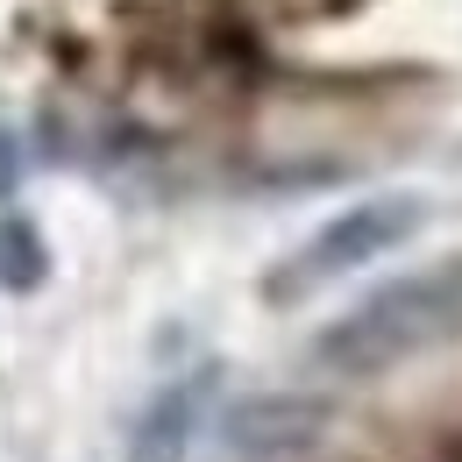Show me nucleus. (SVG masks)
Returning a JSON list of instances; mask_svg holds the SVG:
<instances>
[{"label":"nucleus","mask_w":462,"mask_h":462,"mask_svg":"<svg viewBox=\"0 0 462 462\" xmlns=\"http://www.w3.org/2000/svg\"><path fill=\"white\" fill-rule=\"evenodd\" d=\"M462 335V263H434V271H412V278H392L370 299H356L348 313H335L313 342H306V363L328 370V377H384L427 348L456 342Z\"/></svg>","instance_id":"f257e3e1"},{"label":"nucleus","mask_w":462,"mask_h":462,"mask_svg":"<svg viewBox=\"0 0 462 462\" xmlns=\"http://www.w3.org/2000/svg\"><path fill=\"white\" fill-rule=\"evenodd\" d=\"M427 214H434V207H427L420 192H377V199H356L342 214H328L306 242H291L285 256L263 271V299H271V306H299V299H313V291L342 285L363 263L405 249L412 235L427 228Z\"/></svg>","instance_id":"f03ea898"},{"label":"nucleus","mask_w":462,"mask_h":462,"mask_svg":"<svg viewBox=\"0 0 462 462\" xmlns=\"http://www.w3.org/2000/svg\"><path fill=\"white\" fill-rule=\"evenodd\" d=\"M214 399H221V363H192L171 384H157L150 405L128 420L121 462H185L199 448V434L214 427Z\"/></svg>","instance_id":"7ed1b4c3"},{"label":"nucleus","mask_w":462,"mask_h":462,"mask_svg":"<svg viewBox=\"0 0 462 462\" xmlns=\"http://www.w3.org/2000/svg\"><path fill=\"white\" fill-rule=\"evenodd\" d=\"M328 399L313 392H256V399H235L221 412V448L242 462H278V456H299L328 434Z\"/></svg>","instance_id":"20e7f679"},{"label":"nucleus","mask_w":462,"mask_h":462,"mask_svg":"<svg viewBox=\"0 0 462 462\" xmlns=\"http://www.w3.org/2000/svg\"><path fill=\"white\" fill-rule=\"evenodd\" d=\"M51 278V242L29 214H0V291H36Z\"/></svg>","instance_id":"39448f33"},{"label":"nucleus","mask_w":462,"mask_h":462,"mask_svg":"<svg viewBox=\"0 0 462 462\" xmlns=\"http://www.w3.org/2000/svg\"><path fill=\"white\" fill-rule=\"evenodd\" d=\"M14 185H22V143H14L7 128H0V199H7Z\"/></svg>","instance_id":"423d86ee"}]
</instances>
